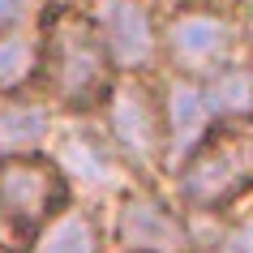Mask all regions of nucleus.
Listing matches in <instances>:
<instances>
[{
    "label": "nucleus",
    "mask_w": 253,
    "mask_h": 253,
    "mask_svg": "<svg viewBox=\"0 0 253 253\" xmlns=\"http://www.w3.org/2000/svg\"><path fill=\"white\" fill-rule=\"evenodd\" d=\"M112 65H107L99 35L82 4L56 0L39 22V82L35 94L56 107V116H90L112 90Z\"/></svg>",
    "instance_id": "nucleus-1"
},
{
    "label": "nucleus",
    "mask_w": 253,
    "mask_h": 253,
    "mask_svg": "<svg viewBox=\"0 0 253 253\" xmlns=\"http://www.w3.org/2000/svg\"><path fill=\"white\" fill-rule=\"evenodd\" d=\"M249 56V0H185L159 17V73L202 82Z\"/></svg>",
    "instance_id": "nucleus-2"
},
{
    "label": "nucleus",
    "mask_w": 253,
    "mask_h": 253,
    "mask_svg": "<svg viewBox=\"0 0 253 253\" xmlns=\"http://www.w3.org/2000/svg\"><path fill=\"white\" fill-rule=\"evenodd\" d=\"M163 193L193 219H219L253 193V125L240 129H211L185 159L176 163Z\"/></svg>",
    "instance_id": "nucleus-3"
},
{
    "label": "nucleus",
    "mask_w": 253,
    "mask_h": 253,
    "mask_svg": "<svg viewBox=\"0 0 253 253\" xmlns=\"http://www.w3.org/2000/svg\"><path fill=\"white\" fill-rule=\"evenodd\" d=\"M90 120L137 185H163L168 168H163V120L155 78H116Z\"/></svg>",
    "instance_id": "nucleus-4"
},
{
    "label": "nucleus",
    "mask_w": 253,
    "mask_h": 253,
    "mask_svg": "<svg viewBox=\"0 0 253 253\" xmlns=\"http://www.w3.org/2000/svg\"><path fill=\"white\" fill-rule=\"evenodd\" d=\"M107 253H198V223L163 185H129L103 211Z\"/></svg>",
    "instance_id": "nucleus-5"
},
{
    "label": "nucleus",
    "mask_w": 253,
    "mask_h": 253,
    "mask_svg": "<svg viewBox=\"0 0 253 253\" xmlns=\"http://www.w3.org/2000/svg\"><path fill=\"white\" fill-rule=\"evenodd\" d=\"M43 155L60 172L69 198L86 202L94 211H107L129 185H137L133 176L125 172V163L112 155V146L103 142V133L94 129L90 116H60Z\"/></svg>",
    "instance_id": "nucleus-6"
},
{
    "label": "nucleus",
    "mask_w": 253,
    "mask_h": 253,
    "mask_svg": "<svg viewBox=\"0 0 253 253\" xmlns=\"http://www.w3.org/2000/svg\"><path fill=\"white\" fill-rule=\"evenodd\" d=\"M69 202L73 198L47 155L0 159V249L22 253L30 236Z\"/></svg>",
    "instance_id": "nucleus-7"
},
{
    "label": "nucleus",
    "mask_w": 253,
    "mask_h": 253,
    "mask_svg": "<svg viewBox=\"0 0 253 253\" xmlns=\"http://www.w3.org/2000/svg\"><path fill=\"white\" fill-rule=\"evenodd\" d=\"M99 47L116 78H155L159 73V9L146 0H86Z\"/></svg>",
    "instance_id": "nucleus-8"
},
{
    "label": "nucleus",
    "mask_w": 253,
    "mask_h": 253,
    "mask_svg": "<svg viewBox=\"0 0 253 253\" xmlns=\"http://www.w3.org/2000/svg\"><path fill=\"white\" fill-rule=\"evenodd\" d=\"M155 90H159V120H163V168L172 172L176 163L214 129V120L206 112V99H202L198 82L155 73Z\"/></svg>",
    "instance_id": "nucleus-9"
},
{
    "label": "nucleus",
    "mask_w": 253,
    "mask_h": 253,
    "mask_svg": "<svg viewBox=\"0 0 253 253\" xmlns=\"http://www.w3.org/2000/svg\"><path fill=\"white\" fill-rule=\"evenodd\" d=\"M56 107L39 94H0V159L43 155L56 129Z\"/></svg>",
    "instance_id": "nucleus-10"
},
{
    "label": "nucleus",
    "mask_w": 253,
    "mask_h": 253,
    "mask_svg": "<svg viewBox=\"0 0 253 253\" xmlns=\"http://www.w3.org/2000/svg\"><path fill=\"white\" fill-rule=\"evenodd\" d=\"M22 253H107L103 211H94L86 202H69L30 236Z\"/></svg>",
    "instance_id": "nucleus-11"
},
{
    "label": "nucleus",
    "mask_w": 253,
    "mask_h": 253,
    "mask_svg": "<svg viewBox=\"0 0 253 253\" xmlns=\"http://www.w3.org/2000/svg\"><path fill=\"white\" fill-rule=\"evenodd\" d=\"M198 86H202V99H206V112H211L214 129H240V125L253 120V69H249V56L214 69L211 78H202Z\"/></svg>",
    "instance_id": "nucleus-12"
},
{
    "label": "nucleus",
    "mask_w": 253,
    "mask_h": 253,
    "mask_svg": "<svg viewBox=\"0 0 253 253\" xmlns=\"http://www.w3.org/2000/svg\"><path fill=\"white\" fill-rule=\"evenodd\" d=\"M39 82V26L0 30V94H30Z\"/></svg>",
    "instance_id": "nucleus-13"
},
{
    "label": "nucleus",
    "mask_w": 253,
    "mask_h": 253,
    "mask_svg": "<svg viewBox=\"0 0 253 253\" xmlns=\"http://www.w3.org/2000/svg\"><path fill=\"white\" fill-rule=\"evenodd\" d=\"M198 253H253V206L240 202L219 219L198 223Z\"/></svg>",
    "instance_id": "nucleus-14"
},
{
    "label": "nucleus",
    "mask_w": 253,
    "mask_h": 253,
    "mask_svg": "<svg viewBox=\"0 0 253 253\" xmlns=\"http://www.w3.org/2000/svg\"><path fill=\"white\" fill-rule=\"evenodd\" d=\"M56 0H0V30H22V26H39L43 13Z\"/></svg>",
    "instance_id": "nucleus-15"
},
{
    "label": "nucleus",
    "mask_w": 253,
    "mask_h": 253,
    "mask_svg": "<svg viewBox=\"0 0 253 253\" xmlns=\"http://www.w3.org/2000/svg\"><path fill=\"white\" fill-rule=\"evenodd\" d=\"M146 4H155L159 13H168V9H176V4H185V0H146Z\"/></svg>",
    "instance_id": "nucleus-16"
},
{
    "label": "nucleus",
    "mask_w": 253,
    "mask_h": 253,
    "mask_svg": "<svg viewBox=\"0 0 253 253\" xmlns=\"http://www.w3.org/2000/svg\"><path fill=\"white\" fill-rule=\"evenodd\" d=\"M65 4H86V0H65Z\"/></svg>",
    "instance_id": "nucleus-17"
},
{
    "label": "nucleus",
    "mask_w": 253,
    "mask_h": 253,
    "mask_svg": "<svg viewBox=\"0 0 253 253\" xmlns=\"http://www.w3.org/2000/svg\"><path fill=\"white\" fill-rule=\"evenodd\" d=\"M0 253H13V249H0Z\"/></svg>",
    "instance_id": "nucleus-18"
}]
</instances>
